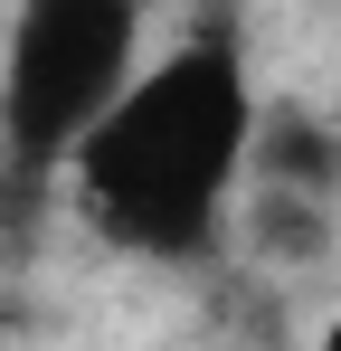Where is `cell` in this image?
I'll use <instances>...</instances> for the list:
<instances>
[{"mask_svg": "<svg viewBox=\"0 0 341 351\" xmlns=\"http://www.w3.org/2000/svg\"><path fill=\"white\" fill-rule=\"evenodd\" d=\"M142 76V10L133 0H38L0 48V152L19 171H57Z\"/></svg>", "mask_w": 341, "mask_h": 351, "instance_id": "obj_2", "label": "cell"}, {"mask_svg": "<svg viewBox=\"0 0 341 351\" xmlns=\"http://www.w3.org/2000/svg\"><path fill=\"white\" fill-rule=\"evenodd\" d=\"M323 351H341V323H332V332H323Z\"/></svg>", "mask_w": 341, "mask_h": 351, "instance_id": "obj_3", "label": "cell"}, {"mask_svg": "<svg viewBox=\"0 0 341 351\" xmlns=\"http://www.w3.org/2000/svg\"><path fill=\"white\" fill-rule=\"evenodd\" d=\"M256 95H247V48L227 19L180 29L162 58H142V76L123 86L86 152L66 162L86 219L152 266H199L227 237V199L256 162Z\"/></svg>", "mask_w": 341, "mask_h": 351, "instance_id": "obj_1", "label": "cell"}]
</instances>
